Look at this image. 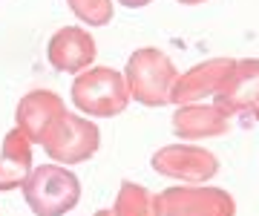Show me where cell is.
<instances>
[{"mask_svg":"<svg viewBox=\"0 0 259 216\" xmlns=\"http://www.w3.org/2000/svg\"><path fill=\"white\" fill-rule=\"evenodd\" d=\"M124 78H127L130 98H133V101L158 110V107H167V104H170L179 69H176V64L170 61V55H164L161 49L141 47L130 55Z\"/></svg>","mask_w":259,"mask_h":216,"instance_id":"6da1fadb","label":"cell"},{"mask_svg":"<svg viewBox=\"0 0 259 216\" xmlns=\"http://www.w3.org/2000/svg\"><path fill=\"white\" fill-rule=\"evenodd\" d=\"M69 93L78 113L95 115V118H115L130 104L127 78L112 66H90L78 72Z\"/></svg>","mask_w":259,"mask_h":216,"instance_id":"7a4b0ae2","label":"cell"},{"mask_svg":"<svg viewBox=\"0 0 259 216\" xmlns=\"http://www.w3.org/2000/svg\"><path fill=\"white\" fill-rule=\"evenodd\" d=\"M23 199L35 216H66L81 202V182L66 164H37L23 182Z\"/></svg>","mask_w":259,"mask_h":216,"instance_id":"3957f363","label":"cell"},{"mask_svg":"<svg viewBox=\"0 0 259 216\" xmlns=\"http://www.w3.org/2000/svg\"><path fill=\"white\" fill-rule=\"evenodd\" d=\"M44 150L55 164H81L90 161L101 147V133L90 118L75 113H61L44 133Z\"/></svg>","mask_w":259,"mask_h":216,"instance_id":"277c9868","label":"cell"},{"mask_svg":"<svg viewBox=\"0 0 259 216\" xmlns=\"http://www.w3.org/2000/svg\"><path fill=\"white\" fill-rule=\"evenodd\" d=\"M150 167L158 176L182 182V185H207L219 173V159L204 147H196L193 141L182 144H167L161 150L153 153Z\"/></svg>","mask_w":259,"mask_h":216,"instance_id":"5b68a950","label":"cell"},{"mask_svg":"<svg viewBox=\"0 0 259 216\" xmlns=\"http://www.w3.org/2000/svg\"><path fill=\"white\" fill-rule=\"evenodd\" d=\"M158 216H236L228 190L210 185H173L156 196Z\"/></svg>","mask_w":259,"mask_h":216,"instance_id":"8992f818","label":"cell"},{"mask_svg":"<svg viewBox=\"0 0 259 216\" xmlns=\"http://www.w3.org/2000/svg\"><path fill=\"white\" fill-rule=\"evenodd\" d=\"M216 107L228 118L242 115L250 110H259V58H242L231 69V75L225 78L222 90L213 95Z\"/></svg>","mask_w":259,"mask_h":216,"instance_id":"52a82bcc","label":"cell"},{"mask_svg":"<svg viewBox=\"0 0 259 216\" xmlns=\"http://www.w3.org/2000/svg\"><path fill=\"white\" fill-rule=\"evenodd\" d=\"M233 64H236L233 58H210V61L196 64L193 69H187L185 75L176 78L170 104L185 107V104L202 101V98H207V95H216L219 90H222L225 78L231 75Z\"/></svg>","mask_w":259,"mask_h":216,"instance_id":"ba28073f","label":"cell"},{"mask_svg":"<svg viewBox=\"0 0 259 216\" xmlns=\"http://www.w3.org/2000/svg\"><path fill=\"white\" fill-rule=\"evenodd\" d=\"M47 58L49 64L61 72H83L95 61V38L81 26H64L47 44Z\"/></svg>","mask_w":259,"mask_h":216,"instance_id":"9c48e42d","label":"cell"},{"mask_svg":"<svg viewBox=\"0 0 259 216\" xmlns=\"http://www.w3.org/2000/svg\"><path fill=\"white\" fill-rule=\"evenodd\" d=\"M173 136L185 141H199V139H219L231 130V118L216 107V104H185L173 115Z\"/></svg>","mask_w":259,"mask_h":216,"instance_id":"30bf717a","label":"cell"},{"mask_svg":"<svg viewBox=\"0 0 259 216\" xmlns=\"http://www.w3.org/2000/svg\"><path fill=\"white\" fill-rule=\"evenodd\" d=\"M64 110L66 107H64V101H61V95L58 93H49V90H32L29 95L20 98L18 113H15V121H18V130L23 133L32 144H40V141H44V133L49 130V124L55 121Z\"/></svg>","mask_w":259,"mask_h":216,"instance_id":"8fae6325","label":"cell"},{"mask_svg":"<svg viewBox=\"0 0 259 216\" xmlns=\"http://www.w3.org/2000/svg\"><path fill=\"white\" fill-rule=\"evenodd\" d=\"M29 173H32V141L15 127L6 133L0 147V193L23 188Z\"/></svg>","mask_w":259,"mask_h":216,"instance_id":"7c38bea8","label":"cell"},{"mask_svg":"<svg viewBox=\"0 0 259 216\" xmlns=\"http://www.w3.org/2000/svg\"><path fill=\"white\" fill-rule=\"evenodd\" d=\"M112 216H158L156 196L136 182H124L112 205Z\"/></svg>","mask_w":259,"mask_h":216,"instance_id":"4fadbf2b","label":"cell"},{"mask_svg":"<svg viewBox=\"0 0 259 216\" xmlns=\"http://www.w3.org/2000/svg\"><path fill=\"white\" fill-rule=\"evenodd\" d=\"M66 6L87 26H107L115 15L112 0H66Z\"/></svg>","mask_w":259,"mask_h":216,"instance_id":"5bb4252c","label":"cell"},{"mask_svg":"<svg viewBox=\"0 0 259 216\" xmlns=\"http://www.w3.org/2000/svg\"><path fill=\"white\" fill-rule=\"evenodd\" d=\"M118 3L124 6V9H144V6L153 3V0H118Z\"/></svg>","mask_w":259,"mask_h":216,"instance_id":"9a60e30c","label":"cell"},{"mask_svg":"<svg viewBox=\"0 0 259 216\" xmlns=\"http://www.w3.org/2000/svg\"><path fill=\"white\" fill-rule=\"evenodd\" d=\"M182 6H199V3H207V0H179Z\"/></svg>","mask_w":259,"mask_h":216,"instance_id":"2e32d148","label":"cell"},{"mask_svg":"<svg viewBox=\"0 0 259 216\" xmlns=\"http://www.w3.org/2000/svg\"><path fill=\"white\" fill-rule=\"evenodd\" d=\"M93 216H112V210H98V213H93Z\"/></svg>","mask_w":259,"mask_h":216,"instance_id":"e0dca14e","label":"cell"}]
</instances>
